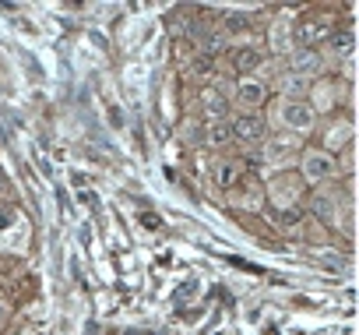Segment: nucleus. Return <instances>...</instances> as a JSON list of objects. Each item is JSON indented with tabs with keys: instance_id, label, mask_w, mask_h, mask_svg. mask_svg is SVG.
<instances>
[{
	"instance_id": "obj_1",
	"label": "nucleus",
	"mask_w": 359,
	"mask_h": 335,
	"mask_svg": "<svg viewBox=\"0 0 359 335\" xmlns=\"http://www.w3.org/2000/svg\"><path fill=\"white\" fill-rule=\"evenodd\" d=\"M352 180H334V184H324V188H313L310 198H306V212L331 226V230H341L345 237H352Z\"/></svg>"
},
{
	"instance_id": "obj_2",
	"label": "nucleus",
	"mask_w": 359,
	"mask_h": 335,
	"mask_svg": "<svg viewBox=\"0 0 359 335\" xmlns=\"http://www.w3.org/2000/svg\"><path fill=\"white\" fill-rule=\"evenodd\" d=\"M268 127L271 131H285V134H296V138H310L317 131V113L310 110L306 99H285V96H275L271 103V117H268Z\"/></svg>"
},
{
	"instance_id": "obj_3",
	"label": "nucleus",
	"mask_w": 359,
	"mask_h": 335,
	"mask_svg": "<svg viewBox=\"0 0 359 335\" xmlns=\"http://www.w3.org/2000/svg\"><path fill=\"white\" fill-rule=\"evenodd\" d=\"M303 138H296V134H285V131H268V138L261 141V159H264V166H271L275 173H282V170H296V162H299V155H303Z\"/></svg>"
},
{
	"instance_id": "obj_4",
	"label": "nucleus",
	"mask_w": 359,
	"mask_h": 335,
	"mask_svg": "<svg viewBox=\"0 0 359 335\" xmlns=\"http://www.w3.org/2000/svg\"><path fill=\"white\" fill-rule=\"evenodd\" d=\"M296 173H299L303 188H324V184L341 180L338 159H334L331 152H320L317 145H313V148H303V155H299V162H296Z\"/></svg>"
},
{
	"instance_id": "obj_5",
	"label": "nucleus",
	"mask_w": 359,
	"mask_h": 335,
	"mask_svg": "<svg viewBox=\"0 0 359 335\" xmlns=\"http://www.w3.org/2000/svg\"><path fill=\"white\" fill-rule=\"evenodd\" d=\"M282 71L310 85V81H317V78L331 74V71H334V64H331L320 50H313V46H292V50L282 57Z\"/></svg>"
},
{
	"instance_id": "obj_6",
	"label": "nucleus",
	"mask_w": 359,
	"mask_h": 335,
	"mask_svg": "<svg viewBox=\"0 0 359 335\" xmlns=\"http://www.w3.org/2000/svg\"><path fill=\"white\" fill-rule=\"evenodd\" d=\"M345 99H348V85L341 78H334V74H324V78L310 81V88H306V103L317 113V120L331 117V113H341Z\"/></svg>"
},
{
	"instance_id": "obj_7",
	"label": "nucleus",
	"mask_w": 359,
	"mask_h": 335,
	"mask_svg": "<svg viewBox=\"0 0 359 335\" xmlns=\"http://www.w3.org/2000/svg\"><path fill=\"white\" fill-rule=\"evenodd\" d=\"M313 134H317V148H320V152H331V155H338L341 148H348V145L355 141V124H352V117L341 110V113L320 117Z\"/></svg>"
},
{
	"instance_id": "obj_8",
	"label": "nucleus",
	"mask_w": 359,
	"mask_h": 335,
	"mask_svg": "<svg viewBox=\"0 0 359 335\" xmlns=\"http://www.w3.org/2000/svg\"><path fill=\"white\" fill-rule=\"evenodd\" d=\"M303 195H306V188H303V180H299L296 170H282V173H275L264 184V202H271L275 212L303 209Z\"/></svg>"
},
{
	"instance_id": "obj_9",
	"label": "nucleus",
	"mask_w": 359,
	"mask_h": 335,
	"mask_svg": "<svg viewBox=\"0 0 359 335\" xmlns=\"http://www.w3.org/2000/svg\"><path fill=\"white\" fill-rule=\"evenodd\" d=\"M271 103V85H264L261 78H233L229 85V106L233 113H261Z\"/></svg>"
},
{
	"instance_id": "obj_10",
	"label": "nucleus",
	"mask_w": 359,
	"mask_h": 335,
	"mask_svg": "<svg viewBox=\"0 0 359 335\" xmlns=\"http://www.w3.org/2000/svg\"><path fill=\"white\" fill-rule=\"evenodd\" d=\"M226 202L236 209V212H261L268 202H264V180L250 170H240L236 180L226 188Z\"/></svg>"
},
{
	"instance_id": "obj_11",
	"label": "nucleus",
	"mask_w": 359,
	"mask_h": 335,
	"mask_svg": "<svg viewBox=\"0 0 359 335\" xmlns=\"http://www.w3.org/2000/svg\"><path fill=\"white\" fill-rule=\"evenodd\" d=\"M264 43L257 39V36H250V39H236V43H229V50H226V60H229V71H233V78H250V74H257V67L264 64Z\"/></svg>"
},
{
	"instance_id": "obj_12",
	"label": "nucleus",
	"mask_w": 359,
	"mask_h": 335,
	"mask_svg": "<svg viewBox=\"0 0 359 335\" xmlns=\"http://www.w3.org/2000/svg\"><path fill=\"white\" fill-rule=\"evenodd\" d=\"M226 78H212L208 85H198V117L208 124V120H229L233 117V106H229V85H222Z\"/></svg>"
},
{
	"instance_id": "obj_13",
	"label": "nucleus",
	"mask_w": 359,
	"mask_h": 335,
	"mask_svg": "<svg viewBox=\"0 0 359 335\" xmlns=\"http://www.w3.org/2000/svg\"><path fill=\"white\" fill-rule=\"evenodd\" d=\"M268 131L271 127H268L264 113H233L229 117V134H233V145H240V148H261Z\"/></svg>"
},
{
	"instance_id": "obj_14",
	"label": "nucleus",
	"mask_w": 359,
	"mask_h": 335,
	"mask_svg": "<svg viewBox=\"0 0 359 335\" xmlns=\"http://www.w3.org/2000/svg\"><path fill=\"white\" fill-rule=\"evenodd\" d=\"M334 29H338V25H334L327 15H306V18H299V22L292 25V46H313V50H320V46L331 39Z\"/></svg>"
},
{
	"instance_id": "obj_15",
	"label": "nucleus",
	"mask_w": 359,
	"mask_h": 335,
	"mask_svg": "<svg viewBox=\"0 0 359 335\" xmlns=\"http://www.w3.org/2000/svg\"><path fill=\"white\" fill-rule=\"evenodd\" d=\"M320 53L331 60V64H352L355 60V32L348 29V25H341V29H334L331 32V39L320 46Z\"/></svg>"
},
{
	"instance_id": "obj_16",
	"label": "nucleus",
	"mask_w": 359,
	"mask_h": 335,
	"mask_svg": "<svg viewBox=\"0 0 359 335\" xmlns=\"http://www.w3.org/2000/svg\"><path fill=\"white\" fill-rule=\"evenodd\" d=\"M187 74H191V81H198V85H208L215 74H219V60L215 57H205V53H191V60H187Z\"/></svg>"
},
{
	"instance_id": "obj_17",
	"label": "nucleus",
	"mask_w": 359,
	"mask_h": 335,
	"mask_svg": "<svg viewBox=\"0 0 359 335\" xmlns=\"http://www.w3.org/2000/svg\"><path fill=\"white\" fill-rule=\"evenodd\" d=\"M240 170H243V166H236L233 159H222V155H219V159L212 162V170H208V180H212V188H219V195H226V188L236 180Z\"/></svg>"
},
{
	"instance_id": "obj_18",
	"label": "nucleus",
	"mask_w": 359,
	"mask_h": 335,
	"mask_svg": "<svg viewBox=\"0 0 359 335\" xmlns=\"http://www.w3.org/2000/svg\"><path fill=\"white\" fill-rule=\"evenodd\" d=\"M201 145H208V148H215V152L229 148V145H233L229 120H208V124H205V141H201Z\"/></svg>"
},
{
	"instance_id": "obj_19",
	"label": "nucleus",
	"mask_w": 359,
	"mask_h": 335,
	"mask_svg": "<svg viewBox=\"0 0 359 335\" xmlns=\"http://www.w3.org/2000/svg\"><path fill=\"white\" fill-rule=\"evenodd\" d=\"M176 134H180V141H184V145L198 148L205 141V120L201 117H184V120H180V127H176Z\"/></svg>"
},
{
	"instance_id": "obj_20",
	"label": "nucleus",
	"mask_w": 359,
	"mask_h": 335,
	"mask_svg": "<svg viewBox=\"0 0 359 335\" xmlns=\"http://www.w3.org/2000/svg\"><path fill=\"white\" fill-rule=\"evenodd\" d=\"M299 223H303V209L278 212V230H285V233H296V230H299Z\"/></svg>"
},
{
	"instance_id": "obj_21",
	"label": "nucleus",
	"mask_w": 359,
	"mask_h": 335,
	"mask_svg": "<svg viewBox=\"0 0 359 335\" xmlns=\"http://www.w3.org/2000/svg\"><path fill=\"white\" fill-rule=\"evenodd\" d=\"M11 321V303L4 300V296H0V331H4V324Z\"/></svg>"
}]
</instances>
